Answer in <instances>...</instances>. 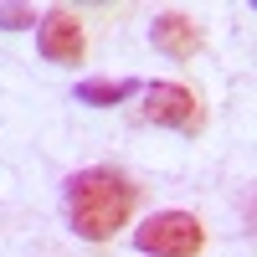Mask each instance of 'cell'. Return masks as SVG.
<instances>
[{
  "instance_id": "cell-4",
  "label": "cell",
  "mask_w": 257,
  "mask_h": 257,
  "mask_svg": "<svg viewBox=\"0 0 257 257\" xmlns=\"http://www.w3.org/2000/svg\"><path fill=\"white\" fill-rule=\"evenodd\" d=\"M36 52L47 57V62H62V67L82 62V52H88L82 16H77V11H67V6H52L47 16H36Z\"/></svg>"
},
{
  "instance_id": "cell-3",
  "label": "cell",
  "mask_w": 257,
  "mask_h": 257,
  "mask_svg": "<svg viewBox=\"0 0 257 257\" xmlns=\"http://www.w3.org/2000/svg\"><path fill=\"white\" fill-rule=\"evenodd\" d=\"M139 118L160 123V128H175V134H201L206 128V108L185 82H149L144 103H139Z\"/></svg>"
},
{
  "instance_id": "cell-6",
  "label": "cell",
  "mask_w": 257,
  "mask_h": 257,
  "mask_svg": "<svg viewBox=\"0 0 257 257\" xmlns=\"http://www.w3.org/2000/svg\"><path fill=\"white\" fill-rule=\"evenodd\" d=\"M134 93H139L134 77H88V82H77V103H88V108H113V103L134 98Z\"/></svg>"
},
{
  "instance_id": "cell-1",
  "label": "cell",
  "mask_w": 257,
  "mask_h": 257,
  "mask_svg": "<svg viewBox=\"0 0 257 257\" xmlns=\"http://www.w3.org/2000/svg\"><path fill=\"white\" fill-rule=\"evenodd\" d=\"M139 201V185L113 165H88L77 170L62 190V211H67V226L82 242H113L118 226H128Z\"/></svg>"
},
{
  "instance_id": "cell-7",
  "label": "cell",
  "mask_w": 257,
  "mask_h": 257,
  "mask_svg": "<svg viewBox=\"0 0 257 257\" xmlns=\"http://www.w3.org/2000/svg\"><path fill=\"white\" fill-rule=\"evenodd\" d=\"M31 21H36L31 6H0V31H26Z\"/></svg>"
},
{
  "instance_id": "cell-5",
  "label": "cell",
  "mask_w": 257,
  "mask_h": 257,
  "mask_svg": "<svg viewBox=\"0 0 257 257\" xmlns=\"http://www.w3.org/2000/svg\"><path fill=\"white\" fill-rule=\"evenodd\" d=\"M149 41H155V52L185 62V57H196V52H201L206 31L196 26V16H185V11H160V16H155V26H149Z\"/></svg>"
},
{
  "instance_id": "cell-2",
  "label": "cell",
  "mask_w": 257,
  "mask_h": 257,
  "mask_svg": "<svg viewBox=\"0 0 257 257\" xmlns=\"http://www.w3.org/2000/svg\"><path fill=\"white\" fill-rule=\"evenodd\" d=\"M134 247L144 257H201L206 221L190 216V211H155L134 226Z\"/></svg>"
}]
</instances>
